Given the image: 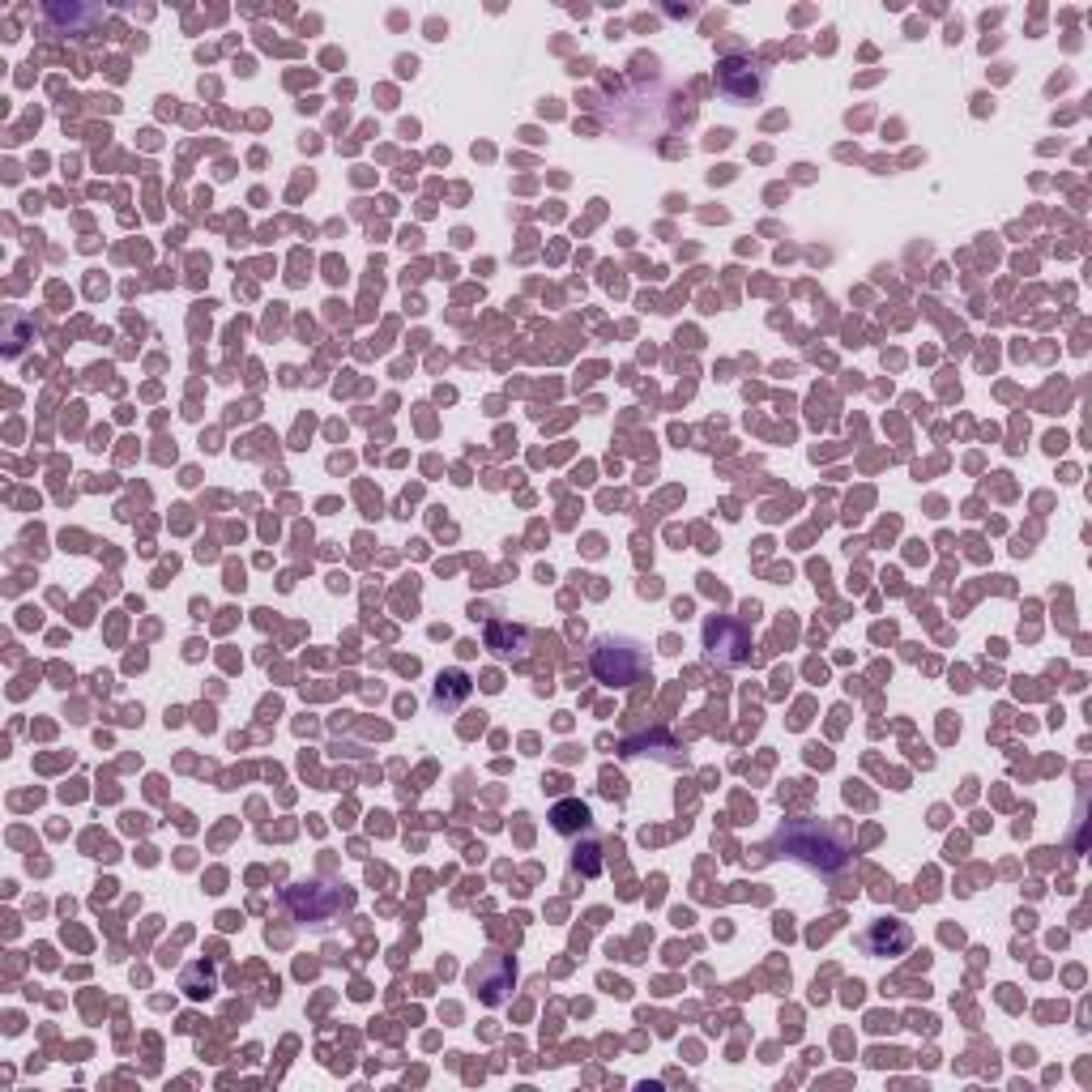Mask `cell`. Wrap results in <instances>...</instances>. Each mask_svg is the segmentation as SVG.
I'll return each instance as SVG.
<instances>
[{
    "mask_svg": "<svg viewBox=\"0 0 1092 1092\" xmlns=\"http://www.w3.org/2000/svg\"><path fill=\"white\" fill-rule=\"evenodd\" d=\"M862 947L870 956H896L909 947V926L905 922H875L866 935H862Z\"/></svg>",
    "mask_w": 1092,
    "mask_h": 1092,
    "instance_id": "6",
    "label": "cell"
},
{
    "mask_svg": "<svg viewBox=\"0 0 1092 1092\" xmlns=\"http://www.w3.org/2000/svg\"><path fill=\"white\" fill-rule=\"evenodd\" d=\"M704 641H709V657H717V661H726V666L747 661V649H751L747 631L738 627V623H726V619H717V623L704 627Z\"/></svg>",
    "mask_w": 1092,
    "mask_h": 1092,
    "instance_id": "5",
    "label": "cell"
},
{
    "mask_svg": "<svg viewBox=\"0 0 1092 1092\" xmlns=\"http://www.w3.org/2000/svg\"><path fill=\"white\" fill-rule=\"evenodd\" d=\"M649 671V657L641 645L631 641H597L593 649V675L602 683H615V687H631L641 683Z\"/></svg>",
    "mask_w": 1092,
    "mask_h": 1092,
    "instance_id": "2",
    "label": "cell"
},
{
    "mask_svg": "<svg viewBox=\"0 0 1092 1092\" xmlns=\"http://www.w3.org/2000/svg\"><path fill=\"white\" fill-rule=\"evenodd\" d=\"M466 691H470L466 675H462V671H448V675H440V683H436V704H456Z\"/></svg>",
    "mask_w": 1092,
    "mask_h": 1092,
    "instance_id": "10",
    "label": "cell"
},
{
    "mask_svg": "<svg viewBox=\"0 0 1092 1092\" xmlns=\"http://www.w3.org/2000/svg\"><path fill=\"white\" fill-rule=\"evenodd\" d=\"M337 905H342V896L333 888H325V884H299V888L287 892V909L295 913V918H303V922H325Z\"/></svg>",
    "mask_w": 1092,
    "mask_h": 1092,
    "instance_id": "4",
    "label": "cell"
},
{
    "mask_svg": "<svg viewBox=\"0 0 1092 1092\" xmlns=\"http://www.w3.org/2000/svg\"><path fill=\"white\" fill-rule=\"evenodd\" d=\"M777 850H786V858L811 866V870H824V875H832V870H840L845 862H850L845 840L832 828L816 824V820H790V824H781Z\"/></svg>",
    "mask_w": 1092,
    "mask_h": 1092,
    "instance_id": "1",
    "label": "cell"
},
{
    "mask_svg": "<svg viewBox=\"0 0 1092 1092\" xmlns=\"http://www.w3.org/2000/svg\"><path fill=\"white\" fill-rule=\"evenodd\" d=\"M94 18H98V9H64V5H52L48 9V26L60 30V34H68V30L82 34L86 22H94Z\"/></svg>",
    "mask_w": 1092,
    "mask_h": 1092,
    "instance_id": "9",
    "label": "cell"
},
{
    "mask_svg": "<svg viewBox=\"0 0 1092 1092\" xmlns=\"http://www.w3.org/2000/svg\"><path fill=\"white\" fill-rule=\"evenodd\" d=\"M589 806L581 798H568V802H559L555 811H551V828L563 832V836H572V832H589Z\"/></svg>",
    "mask_w": 1092,
    "mask_h": 1092,
    "instance_id": "7",
    "label": "cell"
},
{
    "mask_svg": "<svg viewBox=\"0 0 1092 1092\" xmlns=\"http://www.w3.org/2000/svg\"><path fill=\"white\" fill-rule=\"evenodd\" d=\"M486 649L496 657H517L525 649V631L512 627V623H491L486 627Z\"/></svg>",
    "mask_w": 1092,
    "mask_h": 1092,
    "instance_id": "8",
    "label": "cell"
},
{
    "mask_svg": "<svg viewBox=\"0 0 1092 1092\" xmlns=\"http://www.w3.org/2000/svg\"><path fill=\"white\" fill-rule=\"evenodd\" d=\"M572 866H577L581 875H597V870H602V862H597V845H593V840L585 845V850L577 845V858H572Z\"/></svg>",
    "mask_w": 1092,
    "mask_h": 1092,
    "instance_id": "11",
    "label": "cell"
},
{
    "mask_svg": "<svg viewBox=\"0 0 1092 1092\" xmlns=\"http://www.w3.org/2000/svg\"><path fill=\"white\" fill-rule=\"evenodd\" d=\"M764 86H768L764 68H756L751 60L730 56V60L717 64V90H721L726 98H734V102H751V98H760Z\"/></svg>",
    "mask_w": 1092,
    "mask_h": 1092,
    "instance_id": "3",
    "label": "cell"
}]
</instances>
